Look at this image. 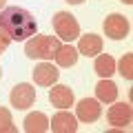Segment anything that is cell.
I'll return each instance as SVG.
<instances>
[{"instance_id": "obj_1", "label": "cell", "mask_w": 133, "mask_h": 133, "mask_svg": "<svg viewBox=\"0 0 133 133\" xmlns=\"http://www.w3.org/2000/svg\"><path fill=\"white\" fill-rule=\"evenodd\" d=\"M0 29L11 40H29L36 36V18L22 7H5L0 11Z\"/></svg>"}, {"instance_id": "obj_2", "label": "cell", "mask_w": 133, "mask_h": 133, "mask_svg": "<svg viewBox=\"0 0 133 133\" xmlns=\"http://www.w3.org/2000/svg\"><path fill=\"white\" fill-rule=\"evenodd\" d=\"M60 40L53 38V36H31V38L24 42V53L27 58H40V60H53L56 51L60 49Z\"/></svg>"}, {"instance_id": "obj_3", "label": "cell", "mask_w": 133, "mask_h": 133, "mask_svg": "<svg viewBox=\"0 0 133 133\" xmlns=\"http://www.w3.org/2000/svg\"><path fill=\"white\" fill-rule=\"evenodd\" d=\"M53 29H56V33L62 40H66V42L80 38V24H78L76 16L69 14V11H58L53 16Z\"/></svg>"}, {"instance_id": "obj_4", "label": "cell", "mask_w": 133, "mask_h": 133, "mask_svg": "<svg viewBox=\"0 0 133 133\" xmlns=\"http://www.w3.org/2000/svg\"><path fill=\"white\" fill-rule=\"evenodd\" d=\"M9 100H11V107H16V109H29L36 102V89L27 82H20L11 89Z\"/></svg>"}, {"instance_id": "obj_5", "label": "cell", "mask_w": 133, "mask_h": 133, "mask_svg": "<svg viewBox=\"0 0 133 133\" xmlns=\"http://www.w3.org/2000/svg\"><path fill=\"white\" fill-rule=\"evenodd\" d=\"M129 20L124 18L122 14H111V16H107V20H104V33L109 36L111 40H122V38H127L129 36Z\"/></svg>"}, {"instance_id": "obj_6", "label": "cell", "mask_w": 133, "mask_h": 133, "mask_svg": "<svg viewBox=\"0 0 133 133\" xmlns=\"http://www.w3.org/2000/svg\"><path fill=\"white\" fill-rule=\"evenodd\" d=\"M131 118H133V109H131L129 102H115V104L109 109V113H107L109 124L115 127V129L129 127V124H131Z\"/></svg>"}, {"instance_id": "obj_7", "label": "cell", "mask_w": 133, "mask_h": 133, "mask_svg": "<svg viewBox=\"0 0 133 133\" xmlns=\"http://www.w3.org/2000/svg\"><path fill=\"white\" fill-rule=\"evenodd\" d=\"M49 129L53 133H76L78 131V118L71 115L66 109H60L53 115V120L49 122Z\"/></svg>"}, {"instance_id": "obj_8", "label": "cell", "mask_w": 133, "mask_h": 133, "mask_svg": "<svg viewBox=\"0 0 133 133\" xmlns=\"http://www.w3.org/2000/svg\"><path fill=\"white\" fill-rule=\"evenodd\" d=\"M100 113H102V107H100V100H93V98H84L78 102L76 107V118L80 120V122H95V120L100 118Z\"/></svg>"}, {"instance_id": "obj_9", "label": "cell", "mask_w": 133, "mask_h": 133, "mask_svg": "<svg viewBox=\"0 0 133 133\" xmlns=\"http://www.w3.org/2000/svg\"><path fill=\"white\" fill-rule=\"evenodd\" d=\"M58 76H60V71L53 64H49V62H42V64H38L33 69V80L40 87H53L56 80H58Z\"/></svg>"}, {"instance_id": "obj_10", "label": "cell", "mask_w": 133, "mask_h": 133, "mask_svg": "<svg viewBox=\"0 0 133 133\" xmlns=\"http://www.w3.org/2000/svg\"><path fill=\"white\" fill-rule=\"evenodd\" d=\"M49 100L58 109H69V107H73V91L64 84H56L49 91Z\"/></svg>"}, {"instance_id": "obj_11", "label": "cell", "mask_w": 133, "mask_h": 133, "mask_svg": "<svg viewBox=\"0 0 133 133\" xmlns=\"http://www.w3.org/2000/svg\"><path fill=\"white\" fill-rule=\"evenodd\" d=\"M102 51V38L95 36V33H87V36H80V42H78V53L87 58H93Z\"/></svg>"}, {"instance_id": "obj_12", "label": "cell", "mask_w": 133, "mask_h": 133, "mask_svg": "<svg viewBox=\"0 0 133 133\" xmlns=\"http://www.w3.org/2000/svg\"><path fill=\"white\" fill-rule=\"evenodd\" d=\"M22 124H24V131L27 133H44V131H49V118L42 113V111L29 113Z\"/></svg>"}, {"instance_id": "obj_13", "label": "cell", "mask_w": 133, "mask_h": 133, "mask_svg": "<svg viewBox=\"0 0 133 133\" xmlns=\"http://www.w3.org/2000/svg\"><path fill=\"white\" fill-rule=\"evenodd\" d=\"M95 95H98L100 102H115V98H118V87L109 78H102L95 84Z\"/></svg>"}, {"instance_id": "obj_14", "label": "cell", "mask_w": 133, "mask_h": 133, "mask_svg": "<svg viewBox=\"0 0 133 133\" xmlns=\"http://www.w3.org/2000/svg\"><path fill=\"white\" fill-rule=\"evenodd\" d=\"M93 69H95V73H98L100 78H111L115 73V60H113V56H109V53H100V56H95Z\"/></svg>"}, {"instance_id": "obj_15", "label": "cell", "mask_w": 133, "mask_h": 133, "mask_svg": "<svg viewBox=\"0 0 133 133\" xmlns=\"http://www.w3.org/2000/svg\"><path fill=\"white\" fill-rule=\"evenodd\" d=\"M78 49L71 47V44H60V49L56 51V62L60 66H73L78 62Z\"/></svg>"}, {"instance_id": "obj_16", "label": "cell", "mask_w": 133, "mask_h": 133, "mask_svg": "<svg viewBox=\"0 0 133 133\" xmlns=\"http://www.w3.org/2000/svg\"><path fill=\"white\" fill-rule=\"evenodd\" d=\"M0 133H16L14 120H11V111L0 107Z\"/></svg>"}, {"instance_id": "obj_17", "label": "cell", "mask_w": 133, "mask_h": 133, "mask_svg": "<svg viewBox=\"0 0 133 133\" xmlns=\"http://www.w3.org/2000/svg\"><path fill=\"white\" fill-rule=\"evenodd\" d=\"M120 73L127 80L133 78V53H124L122 56V60H120Z\"/></svg>"}, {"instance_id": "obj_18", "label": "cell", "mask_w": 133, "mask_h": 133, "mask_svg": "<svg viewBox=\"0 0 133 133\" xmlns=\"http://www.w3.org/2000/svg\"><path fill=\"white\" fill-rule=\"evenodd\" d=\"M9 44H11V38H9V36H7L5 31H2V29H0V53H5Z\"/></svg>"}, {"instance_id": "obj_19", "label": "cell", "mask_w": 133, "mask_h": 133, "mask_svg": "<svg viewBox=\"0 0 133 133\" xmlns=\"http://www.w3.org/2000/svg\"><path fill=\"white\" fill-rule=\"evenodd\" d=\"M69 5H80V2H84V0H66Z\"/></svg>"}, {"instance_id": "obj_20", "label": "cell", "mask_w": 133, "mask_h": 133, "mask_svg": "<svg viewBox=\"0 0 133 133\" xmlns=\"http://www.w3.org/2000/svg\"><path fill=\"white\" fill-rule=\"evenodd\" d=\"M5 5H7V0H0V9H5Z\"/></svg>"}, {"instance_id": "obj_21", "label": "cell", "mask_w": 133, "mask_h": 133, "mask_svg": "<svg viewBox=\"0 0 133 133\" xmlns=\"http://www.w3.org/2000/svg\"><path fill=\"white\" fill-rule=\"evenodd\" d=\"M122 2L124 5H133V0H122Z\"/></svg>"}, {"instance_id": "obj_22", "label": "cell", "mask_w": 133, "mask_h": 133, "mask_svg": "<svg viewBox=\"0 0 133 133\" xmlns=\"http://www.w3.org/2000/svg\"><path fill=\"white\" fill-rule=\"evenodd\" d=\"M0 78H2V69H0Z\"/></svg>"}]
</instances>
